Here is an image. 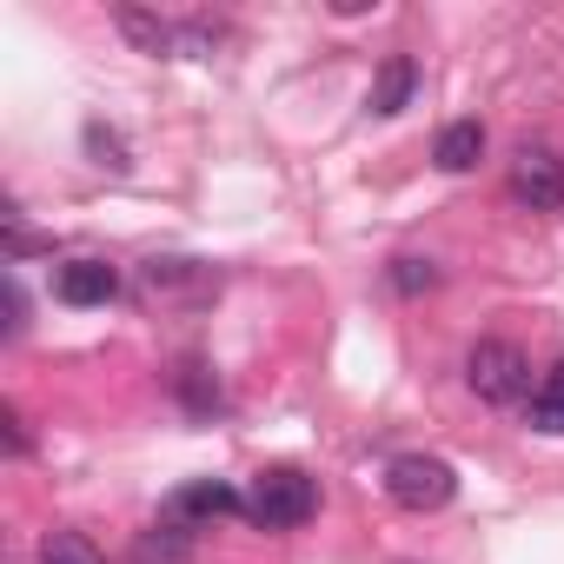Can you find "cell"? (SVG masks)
<instances>
[{"mask_svg":"<svg viewBox=\"0 0 564 564\" xmlns=\"http://www.w3.org/2000/svg\"><path fill=\"white\" fill-rule=\"evenodd\" d=\"M319 511V485L300 471V465H265L252 485H246V518L259 531H293Z\"/></svg>","mask_w":564,"mask_h":564,"instance_id":"1","label":"cell"},{"mask_svg":"<svg viewBox=\"0 0 564 564\" xmlns=\"http://www.w3.org/2000/svg\"><path fill=\"white\" fill-rule=\"evenodd\" d=\"M452 491H458V471L445 458H432V452H399L386 465V498L399 511H445Z\"/></svg>","mask_w":564,"mask_h":564,"instance_id":"2","label":"cell"},{"mask_svg":"<svg viewBox=\"0 0 564 564\" xmlns=\"http://www.w3.org/2000/svg\"><path fill=\"white\" fill-rule=\"evenodd\" d=\"M465 386L485 399V405H518L524 386H531V359L511 346V339H478L465 352Z\"/></svg>","mask_w":564,"mask_h":564,"instance_id":"3","label":"cell"},{"mask_svg":"<svg viewBox=\"0 0 564 564\" xmlns=\"http://www.w3.org/2000/svg\"><path fill=\"white\" fill-rule=\"evenodd\" d=\"M511 199L524 213H557L564 206V160L551 147H518V160H511Z\"/></svg>","mask_w":564,"mask_h":564,"instance_id":"4","label":"cell"},{"mask_svg":"<svg viewBox=\"0 0 564 564\" xmlns=\"http://www.w3.org/2000/svg\"><path fill=\"white\" fill-rule=\"evenodd\" d=\"M54 293H61V306H113L120 300V265H107V259H67L54 272Z\"/></svg>","mask_w":564,"mask_h":564,"instance_id":"5","label":"cell"},{"mask_svg":"<svg viewBox=\"0 0 564 564\" xmlns=\"http://www.w3.org/2000/svg\"><path fill=\"white\" fill-rule=\"evenodd\" d=\"M113 28L153 61H186V21H166V14H147V8H113Z\"/></svg>","mask_w":564,"mask_h":564,"instance_id":"6","label":"cell"},{"mask_svg":"<svg viewBox=\"0 0 564 564\" xmlns=\"http://www.w3.org/2000/svg\"><path fill=\"white\" fill-rule=\"evenodd\" d=\"M213 286H219V279L199 259H147V272H140L147 300H180V293H213Z\"/></svg>","mask_w":564,"mask_h":564,"instance_id":"7","label":"cell"},{"mask_svg":"<svg viewBox=\"0 0 564 564\" xmlns=\"http://www.w3.org/2000/svg\"><path fill=\"white\" fill-rule=\"evenodd\" d=\"M232 511H246V498L226 478H193V485H180L166 498V518L173 524H186V518H232Z\"/></svg>","mask_w":564,"mask_h":564,"instance_id":"8","label":"cell"},{"mask_svg":"<svg viewBox=\"0 0 564 564\" xmlns=\"http://www.w3.org/2000/svg\"><path fill=\"white\" fill-rule=\"evenodd\" d=\"M412 94H419V61H412V54H392V61L372 74L366 107H372L379 120H392V113H405V107H412Z\"/></svg>","mask_w":564,"mask_h":564,"instance_id":"9","label":"cell"},{"mask_svg":"<svg viewBox=\"0 0 564 564\" xmlns=\"http://www.w3.org/2000/svg\"><path fill=\"white\" fill-rule=\"evenodd\" d=\"M478 153H485V127H478V120H452V127L432 140V160H438L445 173H471Z\"/></svg>","mask_w":564,"mask_h":564,"instance_id":"10","label":"cell"},{"mask_svg":"<svg viewBox=\"0 0 564 564\" xmlns=\"http://www.w3.org/2000/svg\"><path fill=\"white\" fill-rule=\"evenodd\" d=\"M531 432H544V438H564V359L538 379V392H531Z\"/></svg>","mask_w":564,"mask_h":564,"instance_id":"11","label":"cell"},{"mask_svg":"<svg viewBox=\"0 0 564 564\" xmlns=\"http://www.w3.org/2000/svg\"><path fill=\"white\" fill-rule=\"evenodd\" d=\"M41 564H107V557H100V544L87 531H47L41 538Z\"/></svg>","mask_w":564,"mask_h":564,"instance_id":"12","label":"cell"},{"mask_svg":"<svg viewBox=\"0 0 564 564\" xmlns=\"http://www.w3.org/2000/svg\"><path fill=\"white\" fill-rule=\"evenodd\" d=\"M180 399H186L193 412H219V379H213L199 359H186V366H180Z\"/></svg>","mask_w":564,"mask_h":564,"instance_id":"13","label":"cell"},{"mask_svg":"<svg viewBox=\"0 0 564 564\" xmlns=\"http://www.w3.org/2000/svg\"><path fill=\"white\" fill-rule=\"evenodd\" d=\"M432 286H438V265H432V259H392V293L419 300V293H432Z\"/></svg>","mask_w":564,"mask_h":564,"instance_id":"14","label":"cell"},{"mask_svg":"<svg viewBox=\"0 0 564 564\" xmlns=\"http://www.w3.org/2000/svg\"><path fill=\"white\" fill-rule=\"evenodd\" d=\"M87 147H94V153H100V166H113V173H127V166H133V160H127V147H120V133H107L100 120L87 127Z\"/></svg>","mask_w":564,"mask_h":564,"instance_id":"15","label":"cell"},{"mask_svg":"<svg viewBox=\"0 0 564 564\" xmlns=\"http://www.w3.org/2000/svg\"><path fill=\"white\" fill-rule=\"evenodd\" d=\"M21 326H28V300H21V279L8 272V339H21Z\"/></svg>","mask_w":564,"mask_h":564,"instance_id":"16","label":"cell"},{"mask_svg":"<svg viewBox=\"0 0 564 564\" xmlns=\"http://www.w3.org/2000/svg\"><path fill=\"white\" fill-rule=\"evenodd\" d=\"M0 425H8V452H14V458H28V425H21V412L8 405V412H0Z\"/></svg>","mask_w":564,"mask_h":564,"instance_id":"17","label":"cell"}]
</instances>
